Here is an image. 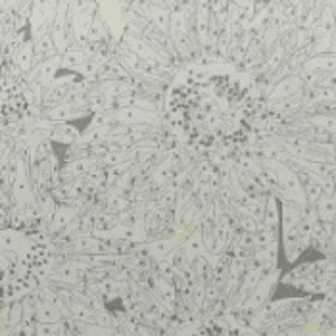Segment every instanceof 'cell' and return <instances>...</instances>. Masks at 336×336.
<instances>
[{"instance_id":"6da1fadb","label":"cell","mask_w":336,"mask_h":336,"mask_svg":"<svg viewBox=\"0 0 336 336\" xmlns=\"http://www.w3.org/2000/svg\"><path fill=\"white\" fill-rule=\"evenodd\" d=\"M168 113L190 144L230 146L248 137L258 113V96L254 87L236 73L196 69L169 91Z\"/></svg>"},{"instance_id":"7a4b0ae2","label":"cell","mask_w":336,"mask_h":336,"mask_svg":"<svg viewBox=\"0 0 336 336\" xmlns=\"http://www.w3.org/2000/svg\"><path fill=\"white\" fill-rule=\"evenodd\" d=\"M48 263L45 244L15 227L0 229V298H12L35 284Z\"/></svg>"},{"instance_id":"3957f363","label":"cell","mask_w":336,"mask_h":336,"mask_svg":"<svg viewBox=\"0 0 336 336\" xmlns=\"http://www.w3.org/2000/svg\"><path fill=\"white\" fill-rule=\"evenodd\" d=\"M190 336H248L240 327L229 323V321H221V319H214L206 325H202L196 333Z\"/></svg>"}]
</instances>
